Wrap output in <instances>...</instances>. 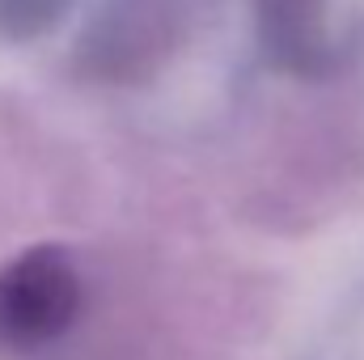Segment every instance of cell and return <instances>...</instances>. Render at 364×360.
<instances>
[{"instance_id":"1","label":"cell","mask_w":364,"mask_h":360,"mask_svg":"<svg viewBox=\"0 0 364 360\" xmlns=\"http://www.w3.org/2000/svg\"><path fill=\"white\" fill-rule=\"evenodd\" d=\"M182 34L186 0H106L77 43V64L93 81H144L174 55Z\"/></svg>"},{"instance_id":"2","label":"cell","mask_w":364,"mask_h":360,"mask_svg":"<svg viewBox=\"0 0 364 360\" xmlns=\"http://www.w3.org/2000/svg\"><path fill=\"white\" fill-rule=\"evenodd\" d=\"M81 314V275L60 246H34L0 263V344L43 348Z\"/></svg>"},{"instance_id":"3","label":"cell","mask_w":364,"mask_h":360,"mask_svg":"<svg viewBox=\"0 0 364 360\" xmlns=\"http://www.w3.org/2000/svg\"><path fill=\"white\" fill-rule=\"evenodd\" d=\"M255 38L279 73L331 77L343 64L331 0H255Z\"/></svg>"},{"instance_id":"4","label":"cell","mask_w":364,"mask_h":360,"mask_svg":"<svg viewBox=\"0 0 364 360\" xmlns=\"http://www.w3.org/2000/svg\"><path fill=\"white\" fill-rule=\"evenodd\" d=\"M64 13H68V0H0V34L26 43L55 30Z\"/></svg>"}]
</instances>
